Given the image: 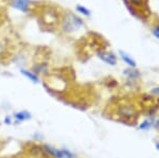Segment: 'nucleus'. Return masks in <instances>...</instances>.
Listing matches in <instances>:
<instances>
[{"label": "nucleus", "mask_w": 159, "mask_h": 158, "mask_svg": "<svg viewBox=\"0 0 159 158\" xmlns=\"http://www.w3.org/2000/svg\"><path fill=\"white\" fill-rule=\"evenodd\" d=\"M83 25V20L76 15L69 13L63 20V29L65 32H74Z\"/></svg>", "instance_id": "nucleus-1"}, {"label": "nucleus", "mask_w": 159, "mask_h": 158, "mask_svg": "<svg viewBox=\"0 0 159 158\" xmlns=\"http://www.w3.org/2000/svg\"><path fill=\"white\" fill-rule=\"evenodd\" d=\"M11 6L16 10L28 13L30 11V1L29 0H12Z\"/></svg>", "instance_id": "nucleus-2"}, {"label": "nucleus", "mask_w": 159, "mask_h": 158, "mask_svg": "<svg viewBox=\"0 0 159 158\" xmlns=\"http://www.w3.org/2000/svg\"><path fill=\"white\" fill-rule=\"evenodd\" d=\"M98 56L100 60H102L104 63L108 64V65H116L117 64V57L115 56L112 53H108V52H104V51H100V52H98Z\"/></svg>", "instance_id": "nucleus-3"}, {"label": "nucleus", "mask_w": 159, "mask_h": 158, "mask_svg": "<svg viewBox=\"0 0 159 158\" xmlns=\"http://www.w3.org/2000/svg\"><path fill=\"white\" fill-rule=\"evenodd\" d=\"M118 113L121 117H124V118H129L132 119L136 117V109L133 107V106H121L120 109L118 111Z\"/></svg>", "instance_id": "nucleus-4"}, {"label": "nucleus", "mask_w": 159, "mask_h": 158, "mask_svg": "<svg viewBox=\"0 0 159 158\" xmlns=\"http://www.w3.org/2000/svg\"><path fill=\"white\" fill-rule=\"evenodd\" d=\"M119 54H120V57H121V60L126 64L127 66H129L130 68H135L136 67V62L134 60H133L132 57L129 56V54H127L126 52H124V51L120 50L119 51Z\"/></svg>", "instance_id": "nucleus-5"}, {"label": "nucleus", "mask_w": 159, "mask_h": 158, "mask_svg": "<svg viewBox=\"0 0 159 158\" xmlns=\"http://www.w3.org/2000/svg\"><path fill=\"white\" fill-rule=\"evenodd\" d=\"M45 151L47 153H49L50 155H52L53 157L55 158H64L63 156V153H61V150H57L53 147H50V146H45L43 147Z\"/></svg>", "instance_id": "nucleus-6"}, {"label": "nucleus", "mask_w": 159, "mask_h": 158, "mask_svg": "<svg viewBox=\"0 0 159 158\" xmlns=\"http://www.w3.org/2000/svg\"><path fill=\"white\" fill-rule=\"evenodd\" d=\"M14 117H15V119L18 120V121H27V120H30V119L32 118L31 114L27 111H18V113H16L14 115Z\"/></svg>", "instance_id": "nucleus-7"}, {"label": "nucleus", "mask_w": 159, "mask_h": 158, "mask_svg": "<svg viewBox=\"0 0 159 158\" xmlns=\"http://www.w3.org/2000/svg\"><path fill=\"white\" fill-rule=\"evenodd\" d=\"M20 72H21L22 75H25V78L29 79L31 82H33V83H39V79H38V76L36 75V73L31 72V71H28V70H21Z\"/></svg>", "instance_id": "nucleus-8"}, {"label": "nucleus", "mask_w": 159, "mask_h": 158, "mask_svg": "<svg viewBox=\"0 0 159 158\" xmlns=\"http://www.w3.org/2000/svg\"><path fill=\"white\" fill-rule=\"evenodd\" d=\"M75 9H76V11H78L79 13L85 15V16H89V15H90V11H89L87 7H83V6H80V4H78V6L75 7Z\"/></svg>", "instance_id": "nucleus-9"}, {"label": "nucleus", "mask_w": 159, "mask_h": 158, "mask_svg": "<svg viewBox=\"0 0 159 158\" xmlns=\"http://www.w3.org/2000/svg\"><path fill=\"white\" fill-rule=\"evenodd\" d=\"M124 73L126 74L127 76H130V78H137L138 76V72H136V71L134 70H132V69H126V70H124Z\"/></svg>", "instance_id": "nucleus-10"}, {"label": "nucleus", "mask_w": 159, "mask_h": 158, "mask_svg": "<svg viewBox=\"0 0 159 158\" xmlns=\"http://www.w3.org/2000/svg\"><path fill=\"white\" fill-rule=\"evenodd\" d=\"M151 126H152V124H151V121L145 120L144 122H142V123H141L140 129H150Z\"/></svg>", "instance_id": "nucleus-11"}, {"label": "nucleus", "mask_w": 159, "mask_h": 158, "mask_svg": "<svg viewBox=\"0 0 159 158\" xmlns=\"http://www.w3.org/2000/svg\"><path fill=\"white\" fill-rule=\"evenodd\" d=\"M61 153H63V156L64 158H74L72 153H70L67 150H61Z\"/></svg>", "instance_id": "nucleus-12"}, {"label": "nucleus", "mask_w": 159, "mask_h": 158, "mask_svg": "<svg viewBox=\"0 0 159 158\" xmlns=\"http://www.w3.org/2000/svg\"><path fill=\"white\" fill-rule=\"evenodd\" d=\"M153 35L159 39V25H157V27H155L153 29Z\"/></svg>", "instance_id": "nucleus-13"}, {"label": "nucleus", "mask_w": 159, "mask_h": 158, "mask_svg": "<svg viewBox=\"0 0 159 158\" xmlns=\"http://www.w3.org/2000/svg\"><path fill=\"white\" fill-rule=\"evenodd\" d=\"M130 1H132L134 4H141L143 0H130Z\"/></svg>", "instance_id": "nucleus-14"}, {"label": "nucleus", "mask_w": 159, "mask_h": 158, "mask_svg": "<svg viewBox=\"0 0 159 158\" xmlns=\"http://www.w3.org/2000/svg\"><path fill=\"white\" fill-rule=\"evenodd\" d=\"M152 93H156V95H159V87L158 88H155L152 90Z\"/></svg>", "instance_id": "nucleus-15"}, {"label": "nucleus", "mask_w": 159, "mask_h": 158, "mask_svg": "<svg viewBox=\"0 0 159 158\" xmlns=\"http://www.w3.org/2000/svg\"><path fill=\"white\" fill-rule=\"evenodd\" d=\"M4 122H6L7 124H10V123H11V119H10V118H7H7L4 119Z\"/></svg>", "instance_id": "nucleus-16"}, {"label": "nucleus", "mask_w": 159, "mask_h": 158, "mask_svg": "<svg viewBox=\"0 0 159 158\" xmlns=\"http://www.w3.org/2000/svg\"><path fill=\"white\" fill-rule=\"evenodd\" d=\"M156 126L159 127V119H158V121H157V123H156Z\"/></svg>", "instance_id": "nucleus-17"}, {"label": "nucleus", "mask_w": 159, "mask_h": 158, "mask_svg": "<svg viewBox=\"0 0 159 158\" xmlns=\"http://www.w3.org/2000/svg\"><path fill=\"white\" fill-rule=\"evenodd\" d=\"M156 147H157V149H158V151H159V143L157 144V146H156Z\"/></svg>", "instance_id": "nucleus-18"}]
</instances>
